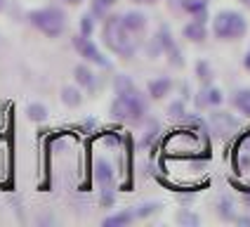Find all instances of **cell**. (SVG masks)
<instances>
[{
	"label": "cell",
	"instance_id": "cell-25",
	"mask_svg": "<svg viewBox=\"0 0 250 227\" xmlns=\"http://www.w3.org/2000/svg\"><path fill=\"white\" fill-rule=\"evenodd\" d=\"M113 201H116V194H113L111 187H102V206H106V208H111Z\"/></svg>",
	"mask_w": 250,
	"mask_h": 227
},
{
	"label": "cell",
	"instance_id": "cell-7",
	"mask_svg": "<svg viewBox=\"0 0 250 227\" xmlns=\"http://www.w3.org/2000/svg\"><path fill=\"white\" fill-rule=\"evenodd\" d=\"M73 78H76V83L85 88V90H95L97 88V76H95V71L90 69L87 64H78L76 69H73Z\"/></svg>",
	"mask_w": 250,
	"mask_h": 227
},
{
	"label": "cell",
	"instance_id": "cell-24",
	"mask_svg": "<svg viewBox=\"0 0 250 227\" xmlns=\"http://www.w3.org/2000/svg\"><path fill=\"white\" fill-rule=\"evenodd\" d=\"M167 114L172 116V118H180L187 114V107H184V99H177V102H172L170 107H167Z\"/></svg>",
	"mask_w": 250,
	"mask_h": 227
},
{
	"label": "cell",
	"instance_id": "cell-26",
	"mask_svg": "<svg viewBox=\"0 0 250 227\" xmlns=\"http://www.w3.org/2000/svg\"><path fill=\"white\" fill-rule=\"evenodd\" d=\"M177 223H182V225H198V218L189 211H180L177 213Z\"/></svg>",
	"mask_w": 250,
	"mask_h": 227
},
{
	"label": "cell",
	"instance_id": "cell-33",
	"mask_svg": "<svg viewBox=\"0 0 250 227\" xmlns=\"http://www.w3.org/2000/svg\"><path fill=\"white\" fill-rule=\"evenodd\" d=\"M241 2H243V5H246V7H250V0H241Z\"/></svg>",
	"mask_w": 250,
	"mask_h": 227
},
{
	"label": "cell",
	"instance_id": "cell-32",
	"mask_svg": "<svg viewBox=\"0 0 250 227\" xmlns=\"http://www.w3.org/2000/svg\"><path fill=\"white\" fill-rule=\"evenodd\" d=\"M2 10H5V0H0V12H2Z\"/></svg>",
	"mask_w": 250,
	"mask_h": 227
},
{
	"label": "cell",
	"instance_id": "cell-31",
	"mask_svg": "<svg viewBox=\"0 0 250 227\" xmlns=\"http://www.w3.org/2000/svg\"><path fill=\"white\" fill-rule=\"evenodd\" d=\"M64 2H69V5H81L83 0H64Z\"/></svg>",
	"mask_w": 250,
	"mask_h": 227
},
{
	"label": "cell",
	"instance_id": "cell-1",
	"mask_svg": "<svg viewBox=\"0 0 250 227\" xmlns=\"http://www.w3.org/2000/svg\"><path fill=\"white\" fill-rule=\"evenodd\" d=\"M102 41L111 50L113 55L123 57V59H132L135 52L139 50V38L137 33H132L130 28L123 26L121 14H106L102 19Z\"/></svg>",
	"mask_w": 250,
	"mask_h": 227
},
{
	"label": "cell",
	"instance_id": "cell-11",
	"mask_svg": "<svg viewBox=\"0 0 250 227\" xmlns=\"http://www.w3.org/2000/svg\"><path fill=\"white\" fill-rule=\"evenodd\" d=\"M182 33H184V38L191 43H203L206 38H208V28H206V24L203 22H189V24H184V28H182Z\"/></svg>",
	"mask_w": 250,
	"mask_h": 227
},
{
	"label": "cell",
	"instance_id": "cell-23",
	"mask_svg": "<svg viewBox=\"0 0 250 227\" xmlns=\"http://www.w3.org/2000/svg\"><path fill=\"white\" fill-rule=\"evenodd\" d=\"M206 95H208V107H217V104H222V90L220 88H206Z\"/></svg>",
	"mask_w": 250,
	"mask_h": 227
},
{
	"label": "cell",
	"instance_id": "cell-4",
	"mask_svg": "<svg viewBox=\"0 0 250 227\" xmlns=\"http://www.w3.org/2000/svg\"><path fill=\"white\" fill-rule=\"evenodd\" d=\"M146 114V102L142 97V92H132V95H116L111 102V116L116 121H125V123H139Z\"/></svg>",
	"mask_w": 250,
	"mask_h": 227
},
{
	"label": "cell",
	"instance_id": "cell-21",
	"mask_svg": "<svg viewBox=\"0 0 250 227\" xmlns=\"http://www.w3.org/2000/svg\"><path fill=\"white\" fill-rule=\"evenodd\" d=\"M196 76H198V81H203V83H210L212 81V67H210L206 59H198L196 62Z\"/></svg>",
	"mask_w": 250,
	"mask_h": 227
},
{
	"label": "cell",
	"instance_id": "cell-16",
	"mask_svg": "<svg viewBox=\"0 0 250 227\" xmlns=\"http://www.w3.org/2000/svg\"><path fill=\"white\" fill-rule=\"evenodd\" d=\"M26 116L33 123H42V121H47V107L41 102H31L26 107Z\"/></svg>",
	"mask_w": 250,
	"mask_h": 227
},
{
	"label": "cell",
	"instance_id": "cell-10",
	"mask_svg": "<svg viewBox=\"0 0 250 227\" xmlns=\"http://www.w3.org/2000/svg\"><path fill=\"white\" fill-rule=\"evenodd\" d=\"M121 22H123L125 28H130V31L137 33V36L146 28V17H144L142 12H137V10H130V12L121 14Z\"/></svg>",
	"mask_w": 250,
	"mask_h": 227
},
{
	"label": "cell",
	"instance_id": "cell-5",
	"mask_svg": "<svg viewBox=\"0 0 250 227\" xmlns=\"http://www.w3.org/2000/svg\"><path fill=\"white\" fill-rule=\"evenodd\" d=\"M73 47H76V52L83 57L85 62L97 64V67H102V69H109V67H111V62L102 55V50L92 43L90 36H81V33H78V36H73Z\"/></svg>",
	"mask_w": 250,
	"mask_h": 227
},
{
	"label": "cell",
	"instance_id": "cell-14",
	"mask_svg": "<svg viewBox=\"0 0 250 227\" xmlns=\"http://www.w3.org/2000/svg\"><path fill=\"white\" fill-rule=\"evenodd\" d=\"M113 90H116V95H132V92H139L135 81H132L130 76H125V73H118V76L113 78Z\"/></svg>",
	"mask_w": 250,
	"mask_h": 227
},
{
	"label": "cell",
	"instance_id": "cell-29",
	"mask_svg": "<svg viewBox=\"0 0 250 227\" xmlns=\"http://www.w3.org/2000/svg\"><path fill=\"white\" fill-rule=\"evenodd\" d=\"M243 67H246V71H250V50L246 52V57H243Z\"/></svg>",
	"mask_w": 250,
	"mask_h": 227
},
{
	"label": "cell",
	"instance_id": "cell-20",
	"mask_svg": "<svg viewBox=\"0 0 250 227\" xmlns=\"http://www.w3.org/2000/svg\"><path fill=\"white\" fill-rule=\"evenodd\" d=\"M95 26H97V19L87 12V14H83V17H81V24H78V28H81V31H78V33H81V36H90V38H92Z\"/></svg>",
	"mask_w": 250,
	"mask_h": 227
},
{
	"label": "cell",
	"instance_id": "cell-6",
	"mask_svg": "<svg viewBox=\"0 0 250 227\" xmlns=\"http://www.w3.org/2000/svg\"><path fill=\"white\" fill-rule=\"evenodd\" d=\"M210 126H212V130L217 135L229 137V135H234L238 130V121L227 112H215V114H210Z\"/></svg>",
	"mask_w": 250,
	"mask_h": 227
},
{
	"label": "cell",
	"instance_id": "cell-17",
	"mask_svg": "<svg viewBox=\"0 0 250 227\" xmlns=\"http://www.w3.org/2000/svg\"><path fill=\"white\" fill-rule=\"evenodd\" d=\"M116 2H118V0H92V5H90V14H92L95 19H104Z\"/></svg>",
	"mask_w": 250,
	"mask_h": 227
},
{
	"label": "cell",
	"instance_id": "cell-13",
	"mask_svg": "<svg viewBox=\"0 0 250 227\" xmlns=\"http://www.w3.org/2000/svg\"><path fill=\"white\" fill-rule=\"evenodd\" d=\"M132 220H137L135 218V211H118V213H113V215H109V218H104V223L102 225L104 227H123V225H130Z\"/></svg>",
	"mask_w": 250,
	"mask_h": 227
},
{
	"label": "cell",
	"instance_id": "cell-35",
	"mask_svg": "<svg viewBox=\"0 0 250 227\" xmlns=\"http://www.w3.org/2000/svg\"><path fill=\"white\" fill-rule=\"evenodd\" d=\"M151 2H156V0H151Z\"/></svg>",
	"mask_w": 250,
	"mask_h": 227
},
{
	"label": "cell",
	"instance_id": "cell-27",
	"mask_svg": "<svg viewBox=\"0 0 250 227\" xmlns=\"http://www.w3.org/2000/svg\"><path fill=\"white\" fill-rule=\"evenodd\" d=\"M196 107H198V109H206V107H208V95H206V90H201V92L196 95Z\"/></svg>",
	"mask_w": 250,
	"mask_h": 227
},
{
	"label": "cell",
	"instance_id": "cell-18",
	"mask_svg": "<svg viewBox=\"0 0 250 227\" xmlns=\"http://www.w3.org/2000/svg\"><path fill=\"white\" fill-rule=\"evenodd\" d=\"M180 5H182V10H184V12H189L191 17L208 10V0H180Z\"/></svg>",
	"mask_w": 250,
	"mask_h": 227
},
{
	"label": "cell",
	"instance_id": "cell-2",
	"mask_svg": "<svg viewBox=\"0 0 250 227\" xmlns=\"http://www.w3.org/2000/svg\"><path fill=\"white\" fill-rule=\"evenodd\" d=\"M26 17H28V22H31V26H36L47 38H59L66 31V14H64V10L52 7V5L50 7L31 10Z\"/></svg>",
	"mask_w": 250,
	"mask_h": 227
},
{
	"label": "cell",
	"instance_id": "cell-12",
	"mask_svg": "<svg viewBox=\"0 0 250 227\" xmlns=\"http://www.w3.org/2000/svg\"><path fill=\"white\" fill-rule=\"evenodd\" d=\"M62 102H64L69 109L81 107V104H83V92H81V88H76V85H64V88H62Z\"/></svg>",
	"mask_w": 250,
	"mask_h": 227
},
{
	"label": "cell",
	"instance_id": "cell-34",
	"mask_svg": "<svg viewBox=\"0 0 250 227\" xmlns=\"http://www.w3.org/2000/svg\"><path fill=\"white\" fill-rule=\"evenodd\" d=\"M132 2H151V0H132Z\"/></svg>",
	"mask_w": 250,
	"mask_h": 227
},
{
	"label": "cell",
	"instance_id": "cell-8",
	"mask_svg": "<svg viewBox=\"0 0 250 227\" xmlns=\"http://www.w3.org/2000/svg\"><path fill=\"white\" fill-rule=\"evenodd\" d=\"M95 180L99 187H113V168L106 159L95 161Z\"/></svg>",
	"mask_w": 250,
	"mask_h": 227
},
{
	"label": "cell",
	"instance_id": "cell-22",
	"mask_svg": "<svg viewBox=\"0 0 250 227\" xmlns=\"http://www.w3.org/2000/svg\"><path fill=\"white\" fill-rule=\"evenodd\" d=\"M217 213H220V218H222V220H234V218H236V215H234V204H231L227 197L220 199V204H217Z\"/></svg>",
	"mask_w": 250,
	"mask_h": 227
},
{
	"label": "cell",
	"instance_id": "cell-19",
	"mask_svg": "<svg viewBox=\"0 0 250 227\" xmlns=\"http://www.w3.org/2000/svg\"><path fill=\"white\" fill-rule=\"evenodd\" d=\"M135 211V218H151L153 213L161 211V204H156V201H146V204H139L137 208H132Z\"/></svg>",
	"mask_w": 250,
	"mask_h": 227
},
{
	"label": "cell",
	"instance_id": "cell-30",
	"mask_svg": "<svg viewBox=\"0 0 250 227\" xmlns=\"http://www.w3.org/2000/svg\"><path fill=\"white\" fill-rule=\"evenodd\" d=\"M238 225H250V218H234Z\"/></svg>",
	"mask_w": 250,
	"mask_h": 227
},
{
	"label": "cell",
	"instance_id": "cell-3",
	"mask_svg": "<svg viewBox=\"0 0 250 227\" xmlns=\"http://www.w3.org/2000/svg\"><path fill=\"white\" fill-rule=\"evenodd\" d=\"M246 31H248L246 17L234 10H222L212 19V33L217 41H238L246 36Z\"/></svg>",
	"mask_w": 250,
	"mask_h": 227
},
{
	"label": "cell",
	"instance_id": "cell-9",
	"mask_svg": "<svg viewBox=\"0 0 250 227\" xmlns=\"http://www.w3.org/2000/svg\"><path fill=\"white\" fill-rule=\"evenodd\" d=\"M146 90H149V97H151V99H163V97H167V95H170V90H172V81H170L167 76L153 78V81H149Z\"/></svg>",
	"mask_w": 250,
	"mask_h": 227
},
{
	"label": "cell",
	"instance_id": "cell-28",
	"mask_svg": "<svg viewBox=\"0 0 250 227\" xmlns=\"http://www.w3.org/2000/svg\"><path fill=\"white\" fill-rule=\"evenodd\" d=\"M156 133H158V126L153 123V126H151V130L146 133V137L142 140V147H146V144H151V140H153V137H156Z\"/></svg>",
	"mask_w": 250,
	"mask_h": 227
},
{
	"label": "cell",
	"instance_id": "cell-15",
	"mask_svg": "<svg viewBox=\"0 0 250 227\" xmlns=\"http://www.w3.org/2000/svg\"><path fill=\"white\" fill-rule=\"evenodd\" d=\"M231 104H234L243 116H248L250 118V88H241V90H236L234 97H231Z\"/></svg>",
	"mask_w": 250,
	"mask_h": 227
}]
</instances>
